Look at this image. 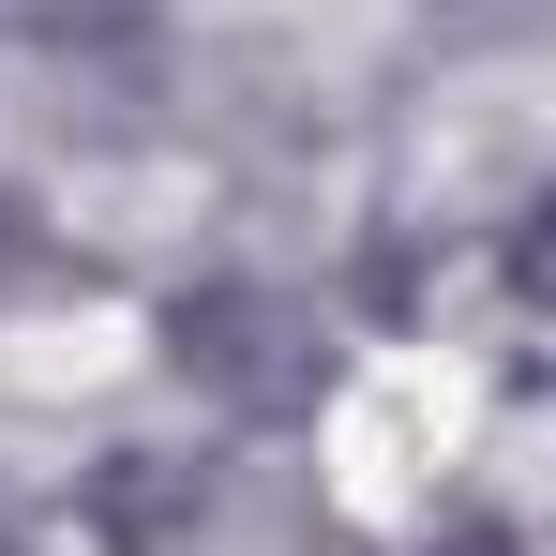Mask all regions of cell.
Returning a JSON list of instances; mask_svg holds the SVG:
<instances>
[{
  "mask_svg": "<svg viewBox=\"0 0 556 556\" xmlns=\"http://www.w3.org/2000/svg\"><path fill=\"white\" fill-rule=\"evenodd\" d=\"M0 556H30V527H15V511H0Z\"/></svg>",
  "mask_w": 556,
  "mask_h": 556,
  "instance_id": "cell-4",
  "label": "cell"
},
{
  "mask_svg": "<svg viewBox=\"0 0 556 556\" xmlns=\"http://www.w3.org/2000/svg\"><path fill=\"white\" fill-rule=\"evenodd\" d=\"M76 527L91 556H331V511L286 437H121L91 452Z\"/></svg>",
  "mask_w": 556,
  "mask_h": 556,
  "instance_id": "cell-2",
  "label": "cell"
},
{
  "mask_svg": "<svg viewBox=\"0 0 556 556\" xmlns=\"http://www.w3.org/2000/svg\"><path fill=\"white\" fill-rule=\"evenodd\" d=\"M151 346H166V391L211 437H301L346 376V301L316 271H271V256H211V271L166 286Z\"/></svg>",
  "mask_w": 556,
  "mask_h": 556,
  "instance_id": "cell-1",
  "label": "cell"
},
{
  "mask_svg": "<svg viewBox=\"0 0 556 556\" xmlns=\"http://www.w3.org/2000/svg\"><path fill=\"white\" fill-rule=\"evenodd\" d=\"M15 271H30V195L0 181V286H15Z\"/></svg>",
  "mask_w": 556,
  "mask_h": 556,
  "instance_id": "cell-3",
  "label": "cell"
}]
</instances>
